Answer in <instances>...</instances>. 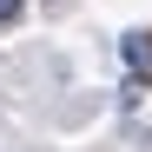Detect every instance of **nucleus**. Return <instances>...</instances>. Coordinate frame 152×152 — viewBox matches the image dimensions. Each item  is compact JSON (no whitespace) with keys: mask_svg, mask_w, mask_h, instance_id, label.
<instances>
[{"mask_svg":"<svg viewBox=\"0 0 152 152\" xmlns=\"http://www.w3.org/2000/svg\"><path fill=\"white\" fill-rule=\"evenodd\" d=\"M119 53L132 73H152V33H119Z\"/></svg>","mask_w":152,"mask_h":152,"instance_id":"f257e3e1","label":"nucleus"},{"mask_svg":"<svg viewBox=\"0 0 152 152\" xmlns=\"http://www.w3.org/2000/svg\"><path fill=\"white\" fill-rule=\"evenodd\" d=\"M20 13H27V0H0V27H13Z\"/></svg>","mask_w":152,"mask_h":152,"instance_id":"f03ea898","label":"nucleus"},{"mask_svg":"<svg viewBox=\"0 0 152 152\" xmlns=\"http://www.w3.org/2000/svg\"><path fill=\"white\" fill-rule=\"evenodd\" d=\"M132 152H152V126H145V132H139V145H132Z\"/></svg>","mask_w":152,"mask_h":152,"instance_id":"7ed1b4c3","label":"nucleus"}]
</instances>
